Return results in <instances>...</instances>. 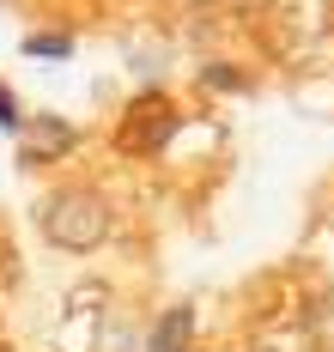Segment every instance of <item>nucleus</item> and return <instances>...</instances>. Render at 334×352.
Segmentation results:
<instances>
[{"instance_id":"f257e3e1","label":"nucleus","mask_w":334,"mask_h":352,"mask_svg":"<svg viewBox=\"0 0 334 352\" xmlns=\"http://www.w3.org/2000/svg\"><path fill=\"white\" fill-rule=\"evenodd\" d=\"M37 219H43V237L55 249H67V255H91L115 225L110 201L98 188H61V195H49L37 207Z\"/></svg>"},{"instance_id":"f03ea898","label":"nucleus","mask_w":334,"mask_h":352,"mask_svg":"<svg viewBox=\"0 0 334 352\" xmlns=\"http://www.w3.org/2000/svg\"><path fill=\"white\" fill-rule=\"evenodd\" d=\"M177 128H183L177 104H170V98H158V91H140V98L128 104V116H122L115 146H122V152H134V158H152V152H164V146L177 140Z\"/></svg>"},{"instance_id":"7ed1b4c3","label":"nucleus","mask_w":334,"mask_h":352,"mask_svg":"<svg viewBox=\"0 0 334 352\" xmlns=\"http://www.w3.org/2000/svg\"><path fill=\"white\" fill-rule=\"evenodd\" d=\"M74 122H61V116H37V122H25V134H19V164L25 170H37V164H55L61 152H74Z\"/></svg>"},{"instance_id":"20e7f679","label":"nucleus","mask_w":334,"mask_h":352,"mask_svg":"<svg viewBox=\"0 0 334 352\" xmlns=\"http://www.w3.org/2000/svg\"><path fill=\"white\" fill-rule=\"evenodd\" d=\"M188 346H194V310L188 304H170L158 316V328L146 334V352H188Z\"/></svg>"},{"instance_id":"39448f33","label":"nucleus","mask_w":334,"mask_h":352,"mask_svg":"<svg viewBox=\"0 0 334 352\" xmlns=\"http://www.w3.org/2000/svg\"><path fill=\"white\" fill-rule=\"evenodd\" d=\"M304 340L316 352H334V292H310L304 298Z\"/></svg>"},{"instance_id":"423d86ee","label":"nucleus","mask_w":334,"mask_h":352,"mask_svg":"<svg viewBox=\"0 0 334 352\" xmlns=\"http://www.w3.org/2000/svg\"><path fill=\"white\" fill-rule=\"evenodd\" d=\"M25 55H37V61H67V55H74V36H31Z\"/></svg>"},{"instance_id":"0eeeda50","label":"nucleus","mask_w":334,"mask_h":352,"mask_svg":"<svg viewBox=\"0 0 334 352\" xmlns=\"http://www.w3.org/2000/svg\"><path fill=\"white\" fill-rule=\"evenodd\" d=\"M201 85H213V91H243L249 79L237 67H225V61H213V67H201Z\"/></svg>"},{"instance_id":"6e6552de","label":"nucleus","mask_w":334,"mask_h":352,"mask_svg":"<svg viewBox=\"0 0 334 352\" xmlns=\"http://www.w3.org/2000/svg\"><path fill=\"white\" fill-rule=\"evenodd\" d=\"M0 134H12V140L25 134V109H19V98H12L6 85H0Z\"/></svg>"},{"instance_id":"1a4fd4ad","label":"nucleus","mask_w":334,"mask_h":352,"mask_svg":"<svg viewBox=\"0 0 334 352\" xmlns=\"http://www.w3.org/2000/svg\"><path fill=\"white\" fill-rule=\"evenodd\" d=\"M249 352H280V346H249Z\"/></svg>"},{"instance_id":"9d476101","label":"nucleus","mask_w":334,"mask_h":352,"mask_svg":"<svg viewBox=\"0 0 334 352\" xmlns=\"http://www.w3.org/2000/svg\"><path fill=\"white\" fill-rule=\"evenodd\" d=\"M0 352H6V346H0Z\"/></svg>"}]
</instances>
